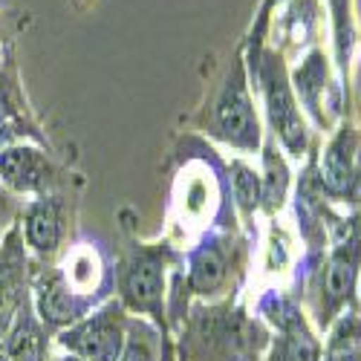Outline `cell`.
I'll return each mask as SVG.
<instances>
[{
    "instance_id": "obj_1",
    "label": "cell",
    "mask_w": 361,
    "mask_h": 361,
    "mask_svg": "<svg viewBox=\"0 0 361 361\" xmlns=\"http://www.w3.org/2000/svg\"><path fill=\"white\" fill-rule=\"evenodd\" d=\"M263 93H266V107H269V118H272V128L281 136V142L286 145V150L292 157H300L307 150V125H304V116L295 107L292 99V90L283 73L281 58L269 55L263 61Z\"/></svg>"
},
{
    "instance_id": "obj_2",
    "label": "cell",
    "mask_w": 361,
    "mask_h": 361,
    "mask_svg": "<svg viewBox=\"0 0 361 361\" xmlns=\"http://www.w3.org/2000/svg\"><path fill=\"white\" fill-rule=\"evenodd\" d=\"M214 125H217V133L237 147L255 150L260 145V122H257V113L252 107V96L246 90V78H243V67L240 64L228 75L223 93L217 99Z\"/></svg>"
},
{
    "instance_id": "obj_3",
    "label": "cell",
    "mask_w": 361,
    "mask_h": 361,
    "mask_svg": "<svg viewBox=\"0 0 361 361\" xmlns=\"http://www.w3.org/2000/svg\"><path fill=\"white\" fill-rule=\"evenodd\" d=\"M64 347H70L81 361H118L125 347L122 326H118L113 310L96 315L93 321H84L61 338Z\"/></svg>"
},
{
    "instance_id": "obj_4",
    "label": "cell",
    "mask_w": 361,
    "mask_h": 361,
    "mask_svg": "<svg viewBox=\"0 0 361 361\" xmlns=\"http://www.w3.org/2000/svg\"><path fill=\"white\" fill-rule=\"evenodd\" d=\"M162 289H165V269L157 255H136L128 260L122 272V295L133 310L157 312L162 307Z\"/></svg>"
},
{
    "instance_id": "obj_5",
    "label": "cell",
    "mask_w": 361,
    "mask_h": 361,
    "mask_svg": "<svg viewBox=\"0 0 361 361\" xmlns=\"http://www.w3.org/2000/svg\"><path fill=\"white\" fill-rule=\"evenodd\" d=\"M358 263H361V246L355 237H344L336 246V252L326 260L324 272V307L326 318L338 312L347 300L353 298L355 281H358Z\"/></svg>"
},
{
    "instance_id": "obj_6",
    "label": "cell",
    "mask_w": 361,
    "mask_h": 361,
    "mask_svg": "<svg viewBox=\"0 0 361 361\" xmlns=\"http://www.w3.org/2000/svg\"><path fill=\"white\" fill-rule=\"evenodd\" d=\"M275 324L281 326V338L275 341L272 361H321V344L310 333L300 312L289 304H278L275 310Z\"/></svg>"
},
{
    "instance_id": "obj_7",
    "label": "cell",
    "mask_w": 361,
    "mask_h": 361,
    "mask_svg": "<svg viewBox=\"0 0 361 361\" xmlns=\"http://www.w3.org/2000/svg\"><path fill=\"white\" fill-rule=\"evenodd\" d=\"M353 150H355V139L350 130H341L329 147L324 150L321 159V188L329 197H347L353 176H355V162H353Z\"/></svg>"
},
{
    "instance_id": "obj_8",
    "label": "cell",
    "mask_w": 361,
    "mask_h": 361,
    "mask_svg": "<svg viewBox=\"0 0 361 361\" xmlns=\"http://www.w3.org/2000/svg\"><path fill=\"white\" fill-rule=\"evenodd\" d=\"M38 312L47 324H70L81 315V304L73 298V292L67 289L64 278H49L41 289H38Z\"/></svg>"
},
{
    "instance_id": "obj_9",
    "label": "cell",
    "mask_w": 361,
    "mask_h": 361,
    "mask_svg": "<svg viewBox=\"0 0 361 361\" xmlns=\"http://www.w3.org/2000/svg\"><path fill=\"white\" fill-rule=\"evenodd\" d=\"M226 281V255L217 246H202L191 255V272H188V283L194 292L200 295H212L214 289H220Z\"/></svg>"
},
{
    "instance_id": "obj_10",
    "label": "cell",
    "mask_w": 361,
    "mask_h": 361,
    "mask_svg": "<svg viewBox=\"0 0 361 361\" xmlns=\"http://www.w3.org/2000/svg\"><path fill=\"white\" fill-rule=\"evenodd\" d=\"M44 173V159L29 147H12L0 154V176L15 188H35Z\"/></svg>"
},
{
    "instance_id": "obj_11",
    "label": "cell",
    "mask_w": 361,
    "mask_h": 361,
    "mask_svg": "<svg viewBox=\"0 0 361 361\" xmlns=\"http://www.w3.org/2000/svg\"><path fill=\"white\" fill-rule=\"evenodd\" d=\"M61 237V226H58V212L52 202H38L32 212L26 214V240L35 252H52Z\"/></svg>"
},
{
    "instance_id": "obj_12",
    "label": "cell",
    "mask_w": 361,
    "mask_h": 361,
    "mask_svg": "<svg viewBox=\"0 0 361 361\" xmlns=\"http://www.w3.org/2000/svg\"><path fill=\"white\" fill-rule=\"evenodd\" d=\"M263 162H266V176L260 179V200H266L269 212H275V208L283 205L286 185H289V171H286L283 157L278 154L275 147H266Z\"/></svg>"
},
{
    "instance_id": "obj_13",
    "label": "cell",
    "mask_w": 361,
    "mask_h": 361,
    "mask_svg": "<svg viewBox=\"0 0 361 361\" xmlns=\"http://www.w3.org/2000/svg\"><path fill=\"white\" fill-rule=\"evenodd\" d=\"M6 361H44V336L32 321H20L9 336Z\"/></svg>"
},
{
    "instance_id": "obj_14",
    "label": "cell",
    "mask_w": 361,
    "mask_h": 361,
    "mask_svg": "<svg viewBox=\"0 0 361 361\" xmlns=\"http://www.w3.org/2000/svg\"><path fill=\"white\" fill-rule=\"evenodd\" d=\"M231 191L243 212H255L260 205V176L246 162H231Z\"/></svg>"
},
{
    "instance_id": "obj_15",
    "label": "cell",
    "mask_w": 361,
    "mask_h": 361,
    "mask_svg": "<svg viewBox=\"0 0 361 361\" xmlns=\"http://www.w3.org/2000/svg\"><path fill=\"white\" fill-rule=\"evenodd\" d=\"M350 326H353V321H344V333L338 329V336H336V341L329 344V355H326V361H361V333H350Z\"/></svg>"
},
{
    "instance_id": "obj_16",
    "label": "cell",
    "mask_w": 361,
    "mask_h": 361,
    "mask_svg": "<svg viewBox=\"0 0 361 361\" xmlns=\"http://www.w3.org/2000/svg\"><path fill=\"white\" fill-rule=\"evenodd\" d=\"M118 361H154V353H150V344L139 336H130L128 344L122 347V355Z\"/></svg>"
},
{
    "instance_id": "obj_17",
    "label": "cell",
    "mask_w": 361,
    "mask_h": 361,
    "mask_svg": "<svg viewBox=\"0 0 361 361\" xmlns=\"http://www.w3.org/2000/svg\"><path fill=\"white\" fill-rule=\"evenodd\" d=\"M347 197H350V202L355 205V212L361 214V162H358V168H355V176H353V185H350Z\"/></svg>"
},
{
    "instance_id": "obj_18",
    "label": "cell",
    "mask_w": 361,
    "mask_h": 361,
    "mask_svg": "<svg viewBox=\"0 0 361 361\" xmlns=\"http://www.w3.org/2000/svg\"><path fill=\"white\" fill-rule=\"evenodd\" d=\"M61 361H81V358H61Z\"/></svg>"
},
{
    "instance_id": "obj_19",
    "label": "cell",
    "mask_w": 361,
    "mask_h": 361,
    "mask_svg": "<svg viewBox=\"0 0 361 361\" xmlns=\"http://www.w3.org/2000/svg\"><path fill=\"white\" fill-rule=\"evenodd\" d=\"M269 4H275V0H269Z\"/></svg>"
}]
</instances>
